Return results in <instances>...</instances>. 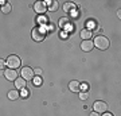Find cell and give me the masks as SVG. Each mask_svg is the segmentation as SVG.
Instances as JSON below:
<instances>
[{
  "mask_svg": "<svg viewBox=\"0 0 121 116\" xmlns=\"http://www.w3.org/2000/svg\"><path fill=\"white\" fill-rule=\"evenodd\" d=\"M44 37H46V27L39 26V27L32 28V39H34V41L40 42V41L44 39Z\"/></svg>",
  "mask_w": 121,
  "mask_h": 116,
  "instance_id": "1",
  "label": "cell"
},
{
  "mask_svg": "<svg viewBox=\"0 0 121 116\" xmlns=\"http://www.w3.org/2000/svg\"><path fill=\"white\" fill-rule=\"evenodd\" d=\"M93 45L97 49H99V50H106L109 47V39L106 37H104V35H99V37H97L94 39V43Z\"/></svg>",
  "mask_w": 121,
  "mask_h": 116,
  "instance_id": "2",
  "label": "cell"
},
{
  "mask_svg": "<svg viewBox=\"0 0 121 116\" xmlns=\"http://www.w3.org/2000/svg\"><path fill=\"white\" fill-rule=\"evenodd\" d=\"M5 64L9 66V69H16V68H19V66H20L22 61H20V58H19L17 56H9Z\"/></svg>",
  "mask_w": 121,
  "mask_h": 116,
  "instance_id": "3",
  "label": "cell"
},
{
  "mask_svg": "<svg viewBox=\"0 0 121 116\" xmlns=\"http://www.w3.org/2000/svg\"><path fill=\"white\" fill-rule=\"evenodd\" d=\"M22 78L23 80H26V81H28V80H32L34 78V70L30 68V66H24V68H22Z\"/></svg>",
  "mask_w": 121,
  "mask_h": 116,
  "instance_id": "4",
  "label": "cell"
},
{
  "mask_svg": "<svg viewBox=\"0 0 121 116\" xmlns=\"http://www.w3.org/2000/svg\"><path fill=\"white\" fill-rule=\"evenodd\" d=\"M93 107H94V112H97V113H104L108 109V104L105 103V101H95Z\"/></svg>",
  "mask_w": 121,
  "mask_h": 116,
  "instance_id": "5",
  "label": "cell"
},
{
  "mask_svg": "<svg viewBox=\"0 0 121 116\" xmlns=\"http://www.w3.org/2000/svg\"><path fill=\"white\" fill-rule=\"evenodd\" d=\"M3 74H4V77L7 80H9V81H15L17 78V72L15 69H7V70L3 72Z\"/></svg>",
  "mask_w": 121,
  "mask_h": 116,
  "instance_id": "6",
  "label": "cell"
},
{
  "mask_svg": "<svg viewBox=\"0 0 121 116\" xmlns=\"http://www.w3.org/2000/svg\"><path fill=\"white\" fill-rule=\"evenodd\" d=\"M34 9H35V12H38V14H44V11L47 9V7H46V4H44L43 1H35Z\"/></svg>",
  "mask_w": 121,
  "mask_h": 116,
  "instance_id": "7",
  "label": "cell"
},
{
  "mask_svg": "<svg viewBox=\"0 0 121 116\" xmlns=\"http://www.w3.org/2000/svg\"><path fill=\"white\" fill-rule=\"evenodd\" d=\"M93 47H94V45H93V42H91L90 39L82 41V43H81V49H82L83 51H91Z\"/></svg>",
  "mask_w": 121,
  "mask_h": 116,
  "instance_id": "8",
  "label": "cell"
},
{
  "mask_svg": "<svg viewBox=\"0 0 121 116\" xmlns=\"http://www.w3.org/2000/svg\"><path fill=\"white\" fill-rule=\"evenodd\" d=\"M91 35H93V31L90 30V28H85V30L81 31V38L83 39V41H87V39L91 38Z\"/></svg>",
  "mask_w": 121,
  "mask_h": 116,
  "instance_id": "9",
  "label": "cell"
},
{
  "mask_svg": "<svg viewBox=\"0 0 121 116\" xmlns=\"http://www.w3.org/2000/svg\"><path fill=\"white\" fill-rule=\"evenodd\" d=\"M69 89L71 90V92H78V90L81 89V84L78 81H70V84H69Z\"/></svg>",
  "mask_w": 121,
  "mask_h": 116,
  "instance_id": "10",
  "label": "cell"
},
{
  "mask_svg": "<svg viewBox=\"0 0 121 116\" xmlns=\"http://www.w3.org/2000/svg\"><path fill=\"white\" fill-rule=\"evenodd\" d=\"M15 86H16L17 89H24V88H26V80H23L22 77L16 78V80H15Z\"/></svg>",
  "mask_w": 121,
  "mask_h": 116,
  "instance_id": "11",
  "label": "cell"
},
{
  "mask_svg": "<svg viewBox=\"0 0 121 116\" xmlns=\"http://www.w3.org/2000/svg\"><path fill=\"white\" fill-rule=\"evenodd\" d=\"M75 8H77V7H75V4H74V3H71V1H67V3H65V4H63V9H65L66 12H71V11H74Z\"/></svg>",
  "mask_w": 121,
  "mask_h": 116,
  "instance_id": "12",
  "label": "cell"
},
{
  "mask_svg": "<svg viewBox=\"0 0 121 116\" xmlns=\"http://www.w3.org/2000/svg\"><path fill=\"white\" fill-rule=\"evenodd\" d=\"M44 4H46V7L48 5L47 9H50V11H56V9H58V3H56V1H51V0H48V1L44 3Z\"/></svg>",
  "mask_w": 121,
  "mask_h": 116,
  "instance_id": "13",
  "label": "cell"
},
{
  "mask_svg": "<svg viewBox=\"0 0 121 116\" xmlns=\"http://www.w3.org/2000/svg\"><path fill=\"white\" fill-rule=\"evenodd\" d=\"M19 96H20V93H19L17 90H15V89H13V90H9V92H8V99H9V100H16Z\"/></svg>",
  "mask_w": 121,
  "mask_h": 116,
  "instance_id": "14",
  "label": "cell"
},
{
  "mask_svg": "<svg viewBox=\"0 0 121 116\" xmlns=\"http://www.w3.org/2000/svg\"><path fill=\"white\" fill-rule=\"evenodd\" d=\"M36 19H38V23H39V24H42L43 27H44V24L47 23V18L44 16V15H40V16H38Z\"/></svg>",
  "mask_w": 121,
  "mask_h": 116,
  "instance_id": "15",
  "label": "cell"
},
{
  "mask_svg": "<svg viewBox=\"0 0 121 116\" xmlns=\"http://www.w3.org/2000/svg\"><path fill=\"white\" fill-rule=\"evenodd\" d=\"M11 9H12L11 4H7V3H5V4L1 7V11H3L4 14H9V12H11Z\"/></svg>",
  "mask_w": 121,
  "mask_h": 116,
  "instance_id": "16",
  "label": "cell"
},
{
  "mask_svg": "<svg viewBox=\"0 0 121 116\" xmlns=\"http://www.w3.org/2000/svg\"><path fill=\"white\" fill-rule=\"evenodd\" d=\"M67 23H69V20H67L66 18H60V20H59V26H60V27L67 26Z\"/></svg>",
  "mask_w": 121,
  "mask_h": 116,
  "instance_id": "17",
  "label": "cell"
},
{
  "mask_svg": "<svg viewBox=\"0 0 121 116\" xmlns=\"http://www.w3.org/2000/svg\"><path fill=\"white\" fill-rule=\"evenodd\" d=\"M20 96H22L23 99H26V97H28V90L24 88V89H22V92H20Z\"/></svg>",
  "mask_w": 121,
  "mask_h": 116,
  "instance_id": "18",
  "label": "cell"
},
{
  "mask_svg": "<svg viewBox=\"0 0 121 116\" xmlns=\"http://www.w3.org/2000/svg\"><path fill=\"white\" fill-rule=\"evenodd\" d=\"M87 97H89L87 92H82V93L79 95V99H81V100H87Z\"/></svg>",
  "mask_w": 121,
  "mask_h": 116,
  "instance_id": "19",
  "label": "cell"
},
{
  "mask_svg": "<svg viewBox=\"0 0 121 116\" xmlns=\"http://www.w3.org/2000/svg\"><path fill=\"white\" fill-rule=\"evenodd\" d=\"M34 84L36 86H39L40 84H42V80H40V77H36V78H34Z\"/></svg>",
  "mask_w": 121,
  "mask_h": 116,
  "instance_id": "20",
  "label": "cell"
},
{
  "mask_svg": "<svg viewBox=\"0 0 121 116\" xmlns=\"http://www.w3.org/2000/svg\"><path fill=\"white\" fill-rule=\"evenodd\" d=\"M4 66H5V61L0 58V70H3V69H4Z\"/></svg>",
  "mask_w": 121,
  "mask_h": 116,
  "instance_id": "21",
  "label": "cell"
},
{
  "mask_svg": "<svg viewBox=\"0 0 121 116\" xmlns=\"http://www.w3.org/2000/svg\"><path fill=\"white\" fill-rule=\"evenodd\" d=\"M34 73L35 74H36V76H38V77H40V74H42V69H35V70H34Z\"/></svg>",
  "mask_w": 121,
  "mask_h": 116,
  "instance_id": "22",
  "label": "cell"
},
{
  "mask_svg": "<svg viewBox=\"0 0 121 116\" xmlns=\"http://www.w3.org/2000/svg\"><path fill=\"white\" fill-rule=\"evenodd\" d=\"M81 88H82L83 90H86V92H87V89H89V84H87V82H85V84H82V85H81Z\"/></svg>",
  "mask_w": 121,
  "mask_h": 116,
  "instance_id": "23",
  "label": "cell"
},
{
  "mask_svg": "<svg viewBox=\"0 0 121 116\" xmlns=\"http://www.w3.org/2000/svg\"><path fill=\"white\" fill-rule=\"evenodd\" d=\"M66 37H67L66 32H60V38H66Z\"/></svg>",
  "mask_w": 121,
  "mask_h": 116,
  "instance_id": "24",
  "label": "cell"
},
{
  "mask_svg": "<svg viewBox=\"0 0 121 116\" xmlns=\"http://www.w3.org/2000/svg\"><path fill=\"white\" fill-rule=\"evenodd\" d=\"M89 116H98V113H97V112H93V113H90Z\"/></svg>",
  "mask_w": 121,
  "mask_h": 116,
  "instance_id": "25",
  "label": "cell"
},
{
  "mask_svg": "<svg viewBox=\"0 0 121 116\" xmlns=\"http://www.w3.org/2000/svg\"><path fill=\"white\" fill-rule=\"evenodd\" d=\"M104 116H113V115H112V113H109V112H108V113H104Z\"/></svg>",
  "mask_w": 121,
  "mask_h": 116,
  "instance_id": "26",
  "label": "cell"
}]
</instances>
